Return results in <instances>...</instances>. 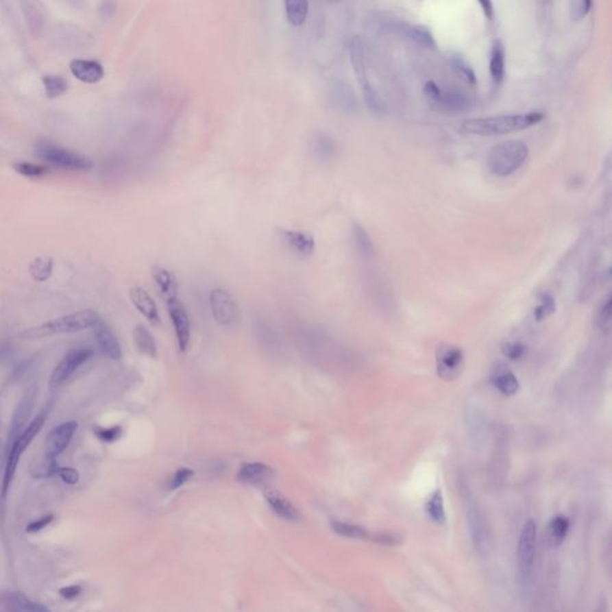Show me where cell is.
I'll return each mask as SVG.
<instances>
[{
    "instance_id": "24",
    "label": "cell",
    "mask_w": 612,
    "mask_h": 612,
    "mask_svg": "<svg viewBox=\"0 0 612 612\" xmlns=\"http://www.w3.org/2000/svg\"><path fill=\"white\" fill-rule=\"evenodd\" d=\"M352 239L356 247V250L360 256L364 258H371L374 255V245L372 238L369 237V232L360 224H353L352 226Z\"/></svg>"
},
{
    "instance_id": "36",
    "label": "cell",
    "mask_w": 612,
    "mask_h": 612,
    "mask_svg": "<svg viewBox=\"0 0 612 612\" xmlns=\"http://www.w3.org/2000/svg\"><path fill=\"white\" fill-rule=\"evenodd\" d=\"M29 271H30L34 280L43 282L51 278V271H53V261L49 257H38L32 263Z\"/></svg>"
},
{
    "instance_id": "25",
    "label": "cell",
    "mask_w": 612,
    "mask_h": 612,
    "mask_svg": "<svg viewBox=\"0 0 612 612\" xmlns=\"http://www.w3.org/2000/svg\"><path fill=\"white\" fill-rule=\"evenodd\" d=\"M3 600H4L5 607L12 611H48L46 607L35 603L33 600L27 598L24 594L17 593V592L6 594Z\"/></svg>"
},
{
    "instance_id": "9",
    "label": "cell",
    "mask_w": 612,
    "mask_h": 612,
    "mask_svg": "<svg viewBox=\"0 0 612 612\" xmlns=\"http://www.w3.org/2000/svg\"><path fill=\"white\" fill-rule=\"evenodd\" d=\"M467 500V530L470 533L474 547L481 556L489 555L491 548V530L488 526L485 515L474 501L465 498Z\"/></svg>"
},
{
    "instance_id": "42",
    "label": "cell",
    "mask_w": 612,
    "mask_h": 612,
    "mask_svg": "<svg viewBox=\"0 0 612 612\" xmlns=\"http://www.w3.org/2000/svg\"><path fill=\"white\" fill-rule=\"evenodd\" d=\"M369 541L384 544V546H398L402 542L401 535L390 533H371Z\"/></svg>"
},
{
    "instance_id": "50",
    "label": "cell",
    "mask_w": 612,
    "mask_h": 612,
    "mask_svg": "<svg viewBox=\"0 0 612 612\" xmlns=\"http://www.w3.org/2000/svg\"><path fill=\"white\" fill-rule=\"evenodd\" d=\"M477 1L481 5L482 10H483V12L486 14L487 19H493V14H494L493 1H491V0H477Z\"/></svg>"
},
{
    "instance_id": "47",
    "label": "cell",
    "mask_w": 612,
    "mask_h": 612,
    "mask_svg": "<svg viewBox=\"0 0 612 612\" xmlns=\"http://www.w3.org/2000/svg\"><path fill=\"white\" fill-rule=\"evenodd\" d=\"M424 93H425L426 96H427V99L432 101V102L438 103L440 99V95H441V90L439 89V86L435 84L434 82H427L425 85V89H424Z\"/></svg>"
},
{
    "instance_id": "51",
    "label": "cell",
    "mask_w": 612,
    "mask_h": 612,
    "mask_svg": "<svg viewBox=\"0 0 612 612\" xmlns=\"http://www.w3.org/2000/svg\"><path fill=\"white\" fill-rule=\"evenodd\" d=\"M11 345L9 342H0V361H4L11 356Z\"/></svg>"
},
{
    "instance_id": "39",
    "label": "cell",
    "mask_w": 612,
    "mask_h": 612,
    "mask_svg": "<svg viewBox=\"0 0 612 612\" xmlns=\"http://www.w3.org/2000/svg\"><path fill=\"white\" fill-rule=\"evenodd\" d=\"M555 311H556L555 299L552 298V295L544 293V295H541L539 305L535 310V318L537 319L538 322H542L546 318L552 316Z\"/></svg>"
},
{
    "instance_id": "45",
    "label": "cell",
    "mask_w": 612,
    "mask_h": 612,
    "mask_svg": "<svg viewBox=\"0 0 612 612\" xmlns=\"http://www.w3.org/2000/svg\"><path fill=\"white\" fill-rule=\"evenodd\" d=\"M96 435L99 439L106 443H112L115 440L119 439V437L121 435V428L120 427H112V428H99L95 430Z\"/></svg>"
},
{
    "instance_id": "43",
    "label": "cell",
    "mask_w": 612,
    "mask_h": 612,
    "mask_svg": "<svg viewBox=\"0 0 612 612\" xmlns=\"http://www.w3.org/2000/svg\"><path fill=\"white\" fill-rule=\"evenodd\" d=\"M193 474H194V472H193L191 469H187V467L180 469V470L173 475V478H171L170 488H171V489H178L180 487H182L184 483H187V482L192 478Z\"/></svg>"
},
{
    "instance_id": "6",
    "label": "cell",
    "mask_w": 612,
    "mask_h": 612,
    "mask_svg": "<svg viewBox=\"0 0 612 612\" xmlns=\"http://www.w3.org/2000/svg\"><path fill=\"white\" fill-rule=\"evenodd\" d=\"M35 154L43 162L56 168L73 171H89L93 168V163L84 156L64 149L51 141H38L35 145Z\"/></svg>"
},
{
    "instance_id": "26",
    "label": "cell",
    "mask_w": 612,
    "mask_h": 612,
    "mask_svg": "<svg viewBox=\"0 0 612 612\" xmlns=\"http://www.w3.org/2000/svg\"><path fill=\"white\" fill-rule=\"evenodd\" d=\"M495 388L506 396H512L519 390V382L513 372L506 367H499L493 376Z\"/></svg>"
},
{
    "instance_id": "48",
    "label": "cell",
    "mask_w": 612,
    "mask_h": 612,
    "mask_svg": "<svg viewBox=\"0 0 612 612\" xmlns=\"http://www.w3.org/2000/svg\"><path fill=\"white\" fill-rule=\"evenodd\" d=\"M51 522H53V515H51V514H49V515H45V517H42L40 520H36V522H34V523L29 524L28 528H27V533H38L40 530H42V528L48 526Z\"/></svg>"
},
{
    "instance_id": "18",
    "label": "cell",
    "mask_w": 612,
    "mask_h": 612,
    "mask_svg": "<svg viewBox=\"0 0 612 612\" xmlns=\"http://www.w3.org/2000/svg\"><path fill=\"white\" fill-rule=\"evenodd\" d=\"M72 75L85 84H97L104 78V69L99 61L75 59L70 62Z\"/></svg>"
},
{
    "instance_id": "16",
    "label": "cell",
    "mask_w": 612,
    "mask_h": 612,
    "mask_svg": "<svg viewBox=\"0 0 612 612\" xmlns=\"http://www.w3.org/2000/svg\"><path fill=\"white\" fill-rule=\"evenodd\" d=\"M308 149L319 163H332L337 157L336 141L324 132H313L308 139Z\"/></svg>"
},
{
    "instance_id": "8",
    "label": "cell",
    "mask_w": 612,
    "mask_h": 612,
    "mask_svg": "<svg viewBox=\"0 0 612 612\" xmlns=\"http://www.w3.org/2000/svg\"><path fill=\"white\" fill-rule=\"evenodd\" d=\"M351 60L353 69L356 71L358 82L361 86V91L364 95L365 103L371 112L376 114H380L383 112L384 106L382 99H379L378 94L374 91V88L369 84L367 73H366V66H365L364 48L363 43L358 36L353 38L351 42Z\"/></svg>"
},
{
    "instance_id": "49",
    "label": "cell",
    "mask_w": 612,
    "mask_h": 612,
    "mask_svg": "<svg viewBox=\"0 0 612 612\" xmlns=\"http://www.w3.org/2000/svg\"><path fill=\"white\" fill-rule=\"evenodd\" d=\"M80 592H82V587L78 586V585H72V586H67V587H64V589H61L59 591V593H60L61 597L62 598L69 599H75L79 596Z\"/></svg>"
},
{
    "instance_id": "17",
    "label": "cell",
    "mask_w": 612,
    "mask_h": 612,
    "mask_svg": "<svg viewBox=\"0 0 612 612\" xmlns=\"http://www.w3.org/2000/svg\"><path fill=\"white\" fill-rule=\"evenodd\" d=\"M94 329L95 339H96V342H97L99 351L102 352L103 354L108 356L109 359H121V345L117 340V335L114 334V332L109 328L107 323L101 319L95 326Z\"/></svg>"
},
{
    "instance_id": "34",
    "label": "cell",
    "mask_w": 612,
    "mask_h": 612,
    "mask_svg": "<svg viewBox=\"0 0 612 612\" xmlns=\"http://www.w3.org/2000/svg\"><path fill=\"white\" fill-rule=\"evenodd\" d=\"M426 511L430 515V518L434 523L443 525L446 522V512H445L444 500H443V494L441 491H434V494L430 496V500L426 505Z\"/></svg>"
},
{
    "instance_id": "2",
    "label": "cell",
    "mask_w": 612,
    "mask_h": 612,
    "mask_svg": "<svg viewBox=\"0 0 612 612\" xmlns=\"http://www.w3.org/2000/svg\"><path fill=\"white\" fill-rule=\"evenodd\" d=\"M102 318L94 310H83L79 313H71L66 316L54 318L48 322L40 324L38 327L30 328L21 334V337L27 340L54 336L61 334H73L83 332L89 328H94Z\"/></svg>"
},
{
    "instance_id": "28",
    "label": "cell",
    "mask_w": 612,
    "mask_h": 612,
    "mask_svg": "<svg viewBox=\"0 0 612 612\" xmlns=\"http://www.w3.org/2000/svg\"><path fill=\"white\" fill-rule=\"evenodd\" d=\"M330 102L334 107L341 112L351 114L356 110V102L354 96L350 93L346 85H336L330 95Z\"/></svg>"
},
{
    "instance_id": "4",
    "label": "cell",
    "mask_w": 612,
    "mask_h": 612,
    "mask_svg": "<svg viewBox=\"0 0 612 612\" xmlns=\"http://www.w3.org/2000/svg\"><path fill=\"white\" fill-rule=\"evenodd\" d=\"M528 157V147L523 141H504L491 149L487 167L498 178H507L522 168Z\"/></svg>"
},
{
    "instance_id": "11",
    "label": "cell",
    "mask_w": 612,
    "mask_h": 612,
    "mask_svg": "<svg viewBox=\"0 0 612 612\" xmlns=\"http://www.w3.org/2000/svg\"><path fill=\"white\" fill-rule=\"evenodd\" d=\"M94 356V351L90 348H73L66 354L60 363L56 365L49 378V387L51 389L60 387L66 379L70 378L77 369L86 364Z\"/></svg>"
},
{
    "instance_id": "29",
    "label": "cell",
    "mask_w": 612,
    "mask_h": 612,
    "mask_svg": "<svg viewBox=\"0 0 612 612\" xmlns=\"http://www.w3.org/2000/svg\"><path fill=\"white\" fill-rule=\"evenodd\" d=\"M570 530V520L559 515L556 518L552 519L549 528H548V543L552 548H557L561 546L562 542L565 541V536Z\"/></svg>"
},
{
    "instance_id": "37",
    "label": "cell",
    "mask_w": 612,
    "mask_h": 612,
    "mask_svg": "<svg viewBox=\"0 0 612 612\" xmlns=\"http://www.w3.org/2000/svg\"><path fill=\"white\" fill-rule=\"evenodd\" d=\"M14 169L24 178H42L47 176L49 173V169L43 165H38V164L28 163V162H21L14 165Z\"/></svg>"
},
{
    "instance_id": "33",
    "label": "cell",
    "mask_w": 612,
    "mask_h": 612,
    "mask_svg": "<svg viewBox=\"0 0 612 612\" xmlns=\"http://www.w3.org/2000/svg\"><path fill=\"white\" fill-rule=\"evenodd\" d=\"M438 103L441 104L443 108H445L449 112H463V110H465V109L469 108L470 101L462 93L451 91V93H446V94L441 93Z\"/></svg>"
},
{
    "instance_id": "32",
    "label": "cell",
    "mask_w": 612,
    "mask_h": 612,
    "mask_svg": "<svg viewBox=\"0 0 612 612\" xmlns=\"http://www.w3.org/2000/svg\"><path fill=\"white\" fill-rule=\"evenodd\" d=\"M42 84L45 94L51 99L61 97L69 89L65 78L58 75H43Z\"/></svg>"
},
{
    "instance_id": "38",
    "label": "cell",
    "mask_w": 612,
    "mask_h": 612,
    "mask_svg": "<svg viewBox=\"0 0 612 612\" xmlns=\"http://www.w3.org/2000/svg\"><path fill=\"white\" fill-rule=\"evenodd\" d=\"M611 295H609L602 302V304L598 308V313H597V324H598L599 329L607 334H609L611 329Z\"/></svg>"
},
{
    "instance_id": "27",
    "label": "cell",
    "mask_w": 612,
    "mask_h": 612,
    "mask_svg": "<svg viewBox=\"0 0 612 612\" xmlns=\"http://www.w3.org/2000/svg\"><path fill=\"white\" fill-rule=\"evenodd\" d=\"M505 48L502 43L496 42L491 49L489 64L491 79L495 85H500L505 77Z\"/></svg>"
},
{
    "instance_id": "40",
    "label": "cell",
    "mask_w": 612,
    "mask_h": 612,
    "mask_svg": "<svg viewBox=\"0 0 612 612\" xmlns=\"http://www.w3.org/2000/svg\"><path fill=\"white\" fill-rule=\"evenodd\" d=\"M451 64H452V66H454V70H456V72H457L459 75H462L463 79L465 80L467 83L472 85L476 84V77H475V72H474V70H472L470 66L467 65V61L464 60V59H462V56H452V59H451Z\"/></svg>"
},
{
    "instance_id": "7",
    "label": "cell",
    "mask_w": 612,
    "mask_h": 612,
    "mask_svg": "<svg viewBox=\"0 0 612 612\" xmlns=\"http://www.w3.org/2000/svg\"><path fill=\"white\" fill-rule=\"evenodd\" d=\"M210 310L213 319L225 328L236 327L241 322L242 313L237 300L224 287L212 289L208 295Z\"/></svg>"
},
{
    "instance_id": "12",
    "label": "cell",
    "mask_w": 612,
    "mask_h": 612,
    "mask_svg": "<svg viewBox=\"0 0 612 612\" xmlns=\"http://www.w3.org/2000/svg\"><path fill=\"white\" fill-rule=\"evenodd\" d=\"M464 366V354L459 347L441 343L437 348V369L439 377L451 382L458 377Z\"/></svg>"
},
{
    "instance_id": "22",
    "label": "cell",
    "mask_w": 612,
    "mask_h": 612,
    "mask_svg": "<svg viewBox=\"0 0 612 612\" xmlns=\"http://www.w3.org/2000/svg\"><path fill=\"white\" fill-rule=\"evenodd\" d=\"M398 32L404 38H409L411 41L420 45L422 47H434V38L428 29L422 25H411L407 23H398L396 27Z\"/></svg>"
},
{
    "instance_id": "30",
    "label": "cell",
    "mask_w": 612,
    "mask_h": 612,
    "mask_svg": "<svg viewBox=\"0 0 612 612\" xmlns=\"http://www.w3.org/2000/svg\"><path fill=\"white\" fill-rule=\"evenodd\" d=\"M285 9L289 22L300 27L308 19V0H285Z\"/></svg>"
},
{
    "instance_id": "31",
    "label": "cell",
    "mask_w": 612,
    "mask_h": 612,
    "mask_svg": "<svg viewBox=\"0 0 612 612\" xmlns=\"http://www.w3.org/2000/svg\"><path fill=\"white\" fill-rule=\"evenodd\" d=\"M30 411H32V401L30 400H23L19 404L16 414H14L12 425H11V428H10L9 444L11 441H14L21 434V432L24 430V425L28 420Z\"/></svg>"
},
{
    "instance_id": "10",
    "label": "cell",
    "mask_w": 612,
    "mask_h": 612,
    "mask_svg": "<svg viewBox=\"0 0 612 612\" xmlns=\"http://www.w3.org/2000/svg\"><path fill=\"white\" fill-rule=\"evenodd\" d=\"M165 306L176 336L178 350L181 353H184L187 352L192 339V321L189 313L178 297L165 300Z\"/></svg>"
},
{
    "instance_id": "1",
    "label": "cell",
    "mask_w": 612,
    "mask_h": 612,
    "mask_svg": "<svg viewBox=\"0 0 612 612\" xmlns=\"http://www.w3.org/2000/svg\"><path fill=\"white\" fill-rule=\"evenodd\" d=\"M544 114L541 112L511 114L500 117L470 119L462 123L461 131L465 134L480 136H504L513 132L524 131L543 121Z\"/></svg>"
},
{
    "instance_id": "15",
    "label": "cell",
    "mask_w": 612,
    "mask_h": 612,
    "mask_svg": "<svg viewBox=\"0 0 612 612\" xmlns=\"http://www.w3.org/2000/svg\"><path fill=\"white\" fill-rule=\"evenodd\" d=\"M130 298L134 308L149 321L154 327L162 324V317L159 313L158 306L156 304L152 295L140 286H134L130 291Z\"/></svg>"
},
{
    "instance_id": "3",
    "label": "cell",
    "mask_w": 612,
    "mask_h": 612,
    "mask_svg": "<svg viewBox=\"0 0 612 612\" xmlns=\"http://www.w3.org/2000/svg\"><path fill=\"white\" fill-rule=\"evenodd\" d=\"M536 546L537 525L530 519L523 526L518 543V586L524 600H528L533 596Z\"/></svg>"
},
{
    "instance_id": "46",
    "label": "cell",
    "mask_w": 612,
    "mask_h": 612,
    "mask_svg": "<svg viewBox=\"0 0 612 612\" xmlns=\"http://www.w3.org/2000/svg\"><path fill=\"white\" fill-rule=\"evenodd\" d=\"M58 476L60 477L61 480L67 485H75L77 482L79 481V474L72 467H59Z\"/></svg>"
},
{
    "instance_id": "23",
    "label": "cell",
    "mask_w": 612,
    "mask_h": 612,
    "mask_svg": "<svg viewBox=\"0 0 612 612\" xmlns=\"http://www.w3.org/2000/svg\"><path fill=\"white\" fill-rule=\"evenodd\" d=\"M133 340L136 343V350L143 353L144 356L157 358L158 356L157 343H156L154 335L145 326H143V324L136 326V328L133 329Z\"/></svg>"
},
{
    "instance_id": "21",
    "label": "cell",
    "mask_w": 612,
    "mask_h": 612,
    "mask_svg": "<svg viewBox=\"0 0 612 612\" xmlns=\"http://www.w3.org/2000/svg\"><path fill=\"white\" fill-rule=\"evenodd\" d=\"M265 499L271 510L274 511L280 518L289 522H298L302 518L299 511L297 510L292 502L287 500L285 496L276 491H267Z\"/></svg>"
},
{
    "instance_id": "41",
    "label": "cell",
    "mask_w": 612,
    "mask_h": 612,
    "mask_svg": "<svg viewBox=\"0 0 612 612\" xmlns=\"http://www.w3.org/2000/svg\"><path fill=\"white\" fill-rule=\"evenodd\" d=\"M592 8V0H570V19L578 22L585 19Z\"/></svg>"
},
{
    "instance_id": "14",
    "label": "cell",
    "mask_w": 612,
    "mask_h": 612,
    "mask_svg": "<svg viewBox=\"0 0 612 612\" xmlns=\"http://www.w3.org/2000/svg\"><path fill=\"white\" fill-rule=\"evenodd\" d=\"M77 428L78 424L75 421H67L65 424H61L56 428H53L46 440V457L56 459L61 454H64V451L70 445Z\"/></svg>"
},
{
    "instance_id": "35",
    "label": "cell",
    "mask_w": 612,
    "mask_h": 612,
    "mask_svg": "<svg viewBox=\"0 0 612 612\" xmlns=\"http://www.w3.org/2000/svg\"><path fill=\"white\" fill-rule=\"evenodd\" d=\"M332 530L342 537L356 538V539H369L371 533L364 528L354 524L335 522L332 525Z\"/></svg>"
},
{
    "instance_id": "44",
    "label": "cell",
    "mask_w": 612,
    "mask_h": 612,
    "mask_svg": "<svg viewBox=\"0 0 612 612\" xmlns=\"http://www.w3.org/2000/svg\"><path fill=\"white\" fill-rule=\"evenodd\" d=\"M502 351L505 353V356L510 358L511 360H518L525 354L526 348L520 342H510V343H506Z\"/></svg>"
},
{
    "instance_id": "5",
    "label": "cell",
    "mask_w": 612,
    "mask_h": 612,
    "mask_svg": "<svg viewBox=\"0 0 612 612\" xmlns=\"http://www.w3.org/2000/svg\"><path fill=\"white\" fill-rule=\"evenodd\" d=\"M47 411H43L41 414H38L34 419L28 427H25L21 434L8 445V457H6V465H5L4 480H3V491H1V496L6 498L8 491H9L10 485L12 482L14 476V472L19 465V459L24 454V451L27 450L29 445L32 444L34 438L38 434V432L41 430L45 421H46Z\"/></svg>"
},
{
    "instance_id": "19",
    "label": "cell",
    "mask_w": 612,
    "mask_h": 612,
    "mask_svg": "<svg viewBox=\"0 0 612 612\" xmlns=\"http://www.w3.org/2000/svg\"><path fill=\"white\" fill-rule=\"evenodd\" d=\"M237 477L241 482L260 486L266 485L274 477V470L263 463H244L239 469Z\"/></svg>"
},
{
    "instance_id": "13",
    "label": "cell",
    "mask_w": 612,
    "mask_h": 612,
    "mask_svg": "<svg viewBox=\"0 0 612 612\" xmlns=\"http://www.w3.org/2000/svg\"><path fill=\"white\" fill-rule=\"evenodd\" d=\"M278 236L280 238L281 243L299 257L313 256L316 250V241L313 234H308L300 230L279 229Z\"/></svg>"
},
{
    "instance_id": "20",
    "label": "cell",
    "mask_w": 612,
    "mask_h": 612,
    "mask_svg": "<svg viewBox=\"0 0 612 612\" xmlns=\"http://www.w3.org/2000/svg\"><path fill=\"white\" fill-rule=\"evenodd\" d=\"M154 285L165 300L178 297V281L173 271L162 266H154L151 271Z\"/></svg>"
}]
</instances>
